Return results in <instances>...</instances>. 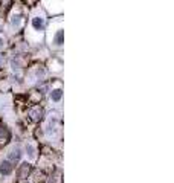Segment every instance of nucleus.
Returning a JSON list of instances; mask_svg holds the SVG:
<instances>
[{"instance_id": "1", "label": "nucleus", "mask_w": 174, "mask_h": 183, "mask_svg": "<svg viewBox=\"0 0 174 183\" xmlns=\"http://www.w3.org/2000/svg\"><path fill=\"white\" fill-rule=\"evenodd\" d=\"M12 172V165L9 160H3L2 163H0V174L2 176H9Z\"/></svg>"}, {"instance_id": "2", "label": "nucleus", "mask_w": 174, "mask_h": 183, "mask_svg": "<svg viewBox=\"0 0 174 183\" xmlns=\"http://www.w3.org/2000/svg\"><path fill=\"white\" fill-rule=\"evenodd\" d=\"M29 171H31V165H29L28 162H26V163H23V165L20 166V169H19V177H20V178L28 177Z\"/></svg>"}, {"instance_id": "3", "label": "nucleus", "mask_w": 174, "mask_h": 183, "mask_svg": "<svg viewBox=\"0 0 174 183\" xmlns=\"http://www.w3.org/2000/svg\"><path fill=\"white\" fill-rule=\"evenodd\" d=\"M9 160L11 162H17V160H20V157H21V151H20V148H14V150H11V153H9Z\"/></svg>"}, {"instance_id": "4", "label": "nucleus", "mask_w": 174, "mask_h": 183, "mask_svg": "<svg viewBox=\"0 0 174 183\" xmlns=\"http://www.w3.org/2000/svg\"><path fill=\"white\" fill-rule=\"evenodd\" d=\"M32 25H34V28H35V29L41 31V29H43V26H44V21H43V19H40V17H35V19L32 20Z\"/></svg>"}, {"instance_id": "5", "label": "nucleus", "mask_w": 174, "mask_h": 183, "mask_svg": "<svg viewBox=\"0 0 174 183\" xmlns=\"http://www.w3.org/2000/svg\"><path fill=\"white\" fill-rule=\"evenodd\" d=\"M29 114L32 116L34 120H38V119H41V116H43V110H31Z\"/></svg>"}, {"instance_id": "6", "label": "nucleus", "mask_w": 174, "mask_h": 183, "mask_svg": "<svg viewBox=\"0 0 174 183\" xmlns=\"http://www.w3.org/2000/svg\"><path fill=\"white\" fill-rule=\"evenodd\" d=\"M61 95H63L61 89H57V90H53V92L51 93V98H52V101H60V99H61Z\"/></svg>"}, {"instance_id": "7", "label": "nucleus", "mask_w": 174, "mask_h": 183, "mask_svg": "<svg viewBox=\"0 0 174 183\" xmlns=\"http://www.w3.org/2000/svg\"><path fill=\"white\" fill-rule=\"evenodd\" d=\"M3 137H6V139H8V137H9V133H8V128L6 127L0 125V140H2Z\"/></svg>"}, {"instance_id": "8", "label": "nucleus", "mask_w": 174, "mask_h": 183, "mask_svg": "<svg viewBox=\"0 0 174 183\" xmlns=\"http://www.w3.org/2000/svg\"><path fill=\"white\" fill-rule=\"evenodd\" d=\"M26 151H29V157L31 159H34L35 157V150H34V146H31V145H26Z\"/></svg>"}, {"instance_id": "9", "label": "nucleus", "mask_w": 174, "mask_h": 183, "mask_svg": "<svg viewBox=\"0 0 174 183\" xmlns=\"http://www.w3.org/2000/svg\"><path fill=\"white\" fill-rule=\"evenodd\" d=\"M55 43L58 44V46H60V44L63 43V32H61V31H60V32H58V35H57V38H55Z\"/></svg>"}, {"instance_id": "10", "label": "nucleus", "mask_w": 174, "mask_h": 183, "mask_svg": "<svg viewBox=\"0 0 174 183\" xmlns=\"http://www.w3.org/2000/svg\"><path fill=\"white\" fill-rule=\"evenodd\" d=\"M12 25H14V26H20V17H14V20H12Z\"/></svg>"}, {"instance_id": "11", "label": "nucleus", "mask_w": 174, "mask_h": 183, "mask_svg": "<svg viewBox=\"0 0 174 183\" xmlns=\"http://www.w3.org/2000/svg\"><path fill=\"white\" fill-rule=\"evenodd\" d=\"M47 183H57V177L51 176V177H49V180H47Z\"/></svg>"}, {"instance_id": "12", "label": "nucleus", "mask_w": 174, "mask_h": 183, "mask_svg": "<svg viewBox=\"0 0 174 183\" xmlns=\"http://www.w3.org/2000/svg\"><path fill=\"white\" fill-rule=\"evenodd\" d=\"M3 46H5V41H3L2 38H0V47H3Z\"/></svg>"}, {"instance_id": "13", "label": "nucleus", "mask_w": 174, "mask_h": 183, "mask_svg": "<svg viewBox=\"0 0 174 183\" xmlns=\"http://www.w3.org/2000/svg\"><path fill=\"white\" fill-rule=\"evenodd\" d=\"M2 63H3V57L0 55V64H2Z\"/></svg>"}]
</instances>
